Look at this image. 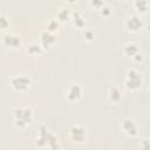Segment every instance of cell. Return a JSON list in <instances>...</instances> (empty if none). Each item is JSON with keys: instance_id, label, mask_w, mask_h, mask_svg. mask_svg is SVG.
I'll return each instance as SVG.
<instances>
[{"instance_id": "4fadbf2b", "label": "cell", "mask_w": 150, "mask_h": 150, "mask_svg": "<svg viewBox=\"0 0 150 150\" xmlns=\"http://www.w3.org/2000/svg\"><path fill=\"white\" fill-rule=\"evenodd\" d=\"M138 52H139V47H138V45L135 43V42H129V43H127V45L123 47V53H124V55H125L127 57H129V59H131V57H132L134 55H136Z\"/></svg>"}, {"instance_id": "52a82bcc", "label": "cell", "mask_w": 150, "mask_h": 150, "mask_svg": "<svg viewBox=\"0 0 150 150\" xmlns=\"http://www.w3.org/2000/svg\"><path fill=\"white\" fill-rule=\"evenodd\" d=\"M144 26V21L141 18L139 14H135V15H130L125 22H124V27L128 32L130 33H138Z\"/></svg>"}, {"instance_id": "30bf717a", "label": "cell", "mask_w": 150, "mask_h": 150, "mask_svg": "<svg viewBox=\"0 0 150 150\" xmlns=\"http://www.w3.org/2000/svg\"><path fill=\"white\" fill-rule=\"evenodd\" d=\"M39 42L40 45L42 46V48L46 50V49H50L55 42H56V38H55V34L49 32V30H43L41 34H40V38H39Z\"/></svg>"}, {"instance_id": "7a4b0ae2", "label": "cell", "mask_w": 150, "mask_h": 150, "mask_svg": "<svg viewBox=\"0 0 150 150\" xmlns=\"http://www.w3.org/2000/svg\"><path fill=\"white\" fill-rule=\"evenodd\" d=\"M35 145L39 148H57L59 146L56 136L43 124L39 125Z\"/></svg>"}, {"instance_id": "cb8c5ba5", "label": "cell", "mask_w": 150, "mask_h": 150, "mask_svg": "<svg viewBox=\"0 0 150 150\" xmlns=\"http://www.w3.org/2000/svg\"><path fill=\"white\" fill-rule=\"evenodd\" d=\"M146 91H148V94L150 95V83L148 84V87H146Z\"/></svg>"}, {"instance_id": "ffe728a7", "label": "cell", "mask_w": 150, "mask_h": 150, "mask_svg": "<svg viewBox=\"0 0 150 150\" xmlns=\"http://www.w3.org/2000/svg\"><path fill=\"white\" fill-rule=\"evenodd\" d=\"M103 5H105L103 0H89V6L96 11H98Z\"/></svg>"}, {"instance_id": "5b68a950", "label": "cell", "mask_w": 150, "mask_h": 150, "mask_svg": "<svg viewBox=\"0 0 150 150\" xmlns=\"http://www.w3.org/2000/svg\"><path fill=\"white\" fill-rule=\"evenodd\" d=\"M83 96V89L79 83H71L66 89V100L70 103L79 102Z\"/></svg>"}, {"instance_id": "603a6c76", "label": "cell", "mask_w": 150, "mask_h": 150, "mask_svg": "<svg viewBox=\"0 0 150 150\" xmlns=\"http://www.w3.org/2000/svg\"><path fill=\"white\" fill-rule=\"evenodd\" d=\"M141 148H142V149H150V139H144V141H142Z\"/></svg>"}, {"instance_id": "9c48e42d", "label": "cell", "mask_w": 150, "mask_h": 150, "mask_svg": "<svg viewBox=\"0 0 150 150\" xmlns=\"http://www.w3.org/2000/svg\"><path fill=\"white\" fill-rule=\"evenodd\" d=\"M121 129L129 137H137L138 134H139L138 125L131 118H124V120H122V122H121Z\"/></svg>"}, {"instance_id": "d4e9b609", "label": "cell", "mask_w": 150, "mask_h": 150, "mask_svg": "<svg viewBox=\"0 0 150 150\" xmlns=\"http://www.w3.org/2000/svg\"><path fill=\"white\" fill-rule=\"evenodd\" d=\"M67 2H69V4H74L75 2V0H66Z\"/></svg>"}, {"instance_id": "ba28073f", "label": "cell", "mask_w": 150, "mask_h": 150, "mask_svg": "<svg viewBox=\"0 0 150 150\" xmlns=\"http://www.w3.org/2000/svg\"><path fill=\"white\" fill-rule=\"evenodd\" d=\"M2 45L7 49L18 50L21 47V45H22V40H21V38L19 35L8 33V34H5L2 36Z\"/></svg>"}, {"instance_id": "9a60e30c", "label": "cell", "mask_w": 150, "mask_h": 150, "mask_svg": "<svg viewBox=\"0 0 150 150\" xmlns=\"http://www.w3.org/2000/svg\"><path fill=\"white\" fill-rule=\"evenodd\" d=\"M56 19H57L59 22H67V21L71 20L70 12L68 9H66V8H62L56 13Z\"/></svg>"}, {"instance_id": "8992f818", "label": "cell", "mask_w": 150, "mask_h": 150, "mask_svg": "<svg viewBox=\"0 0 150 150\" xmlns=\"http://www.w3.org/2000/svg\"><path fill=\"white\" fill-rule=\"evenodd\" d=\"M69 137L76 144H83L87 141V130L82 125H73L69 129Z\"/></svg>"}, {"instance_id": "484cf974", "label": "cell", "mask_w": 150, "mask_h": 150, "mask_svg": "<svg viewBox=\"0 0 150 150\" xmlns=\"http://www.w3.org/2000/svg\"><path fill=\"white\" fill-rule=\"evenodd\" d=\"M123 1H125V0H123Z\"/></svg>"}, {"instance_id": "7402d4cb", "label": "cell", "mask_w": 150, "mask_h": 150, "mask_svg": "<svg viewBox=\"0 0 150 150\" xmlns=\"http://www.w3.org/2000/svg\"><path fill=\"white\" fill-rule=\"evenodd\" d=\"M143 60H144V56H143V54H142L141 52H138L136 55H134V56L131 57V61H132L134 63H141Z\"/></svg>"}, {"instance_id": "e0dca14e", "label": "cell", "mask_w": 150, "mask_h": 150, "mask_svg": "<svg viewBox=\"0 0 150 150\" xmlns=\"http://www.w3.org/2000/svg\"><path fill=\"white\" fill-rule=\"evenodd\" d=\"M98 14H100L102 18L108 19V18H110L111 14H112V8H111L110 6H108V5H103V6L98 9Z\"/></svg>"}, {"instance_id": "277c9868", "label": "cell", "mask_w": 150, "mask_h": 150, "mask_svg": "<svg viewBox=\"0 0 150 150\" xmlns=\"http://www.w3.org/2000/svg\"><path fill=\"white\" fill-rule=\"evenodd\" d=\"M143 84V79L141 74L136 69H129L125 74V80H124V87L128 90L135 91L138 90Z\"/></svg>"}, {"instance_id": "d6986e66", "label": "cell", "mask_w": 150, "mask_h": 150, "mask_svg": "<svg viewBox=\"0 0 150 150\" xmlns=\"http://www.w3.org/2000/svg\"><path fill=\"white\" fill-rule=\"evenodd\" d=\"M59 21H57V19H52L48 23H47V30H49V32H52V33H55L56 32V29L59 28Z\"/></svg>"}, {"instance_id": "8fae6325", "label": "cell", "mask_w": 150, "mask_h": 150, "mask_svg": "<svg viewBox=\"0 0 150 150\" xmlns=\"http://www.w3.org/2000/svg\"><path fill=\"white\" fill-rule=\"evenodd\" d=\"M122 100V91L117 86H110L108 89V101L111 104H117Z\"/></svg>"}, {"instance_id": "2e32d148", "label": "cell", "mask_w": 150, "mask_h": 150, "mask_svg": "<svg viewBox=\"0 0 150 150\" xmlns=\"http://www.w3.org/2000/svg\"><path fill=\"white\" fill-rule=\"evenodd\" d=\"M43 50H45V49L42 48V46L40 45V42H39V43H38V42L30 43V45L28 46V48H27V52H28V54H30V55H40Z\"/></svg>"}, {"instance_id": "ac0fdd59", "label": "cell", "mask_w": 150, "mask_h": 150, "mask_svg": "<svg viewBox=\"0 0 150 150\" xmlns=\"http://www.w3.org/2000/svg\"><path fill=\"white\" fill-rule=\"evenodd\" d=\"M82 36H83V39L87 41V42H91V41H94V39H95V33L91 30V29H83V32H82Z\"/></svg>"}, {"instance_id": "5bb4252c", "label": "cell", "mask_w": 150, "mask_h": 150, "mask_svg": "<svg viewBox=\"0 0 150 150\" xmlns=\"http://www.w3.org/2000/svg\"><path fill=\"white\" fill-rule=\"evenodd\" d=\"M71 21H73V25L79 28V29H84V26H86V21H84V18L82 16V14L80 12H74L73 15H71Z\"/></svg>"}, {"instance_id": "3957f363", "label": "cell", "mask_w": 150, "mask_h": 150, "mask_svg": "<svg viewBox=\"0 0 150 150\" xmlns=\"http://www.w3.org/2000/svg\"><path fill=\"white\" fill-rule=\"evenodd\" d=\"M9 86L15 93H19V94L26 93L32 87V79L26 74L15 75L11 79Z\"/></svg>"}, {"instance_id": "44dd1931", "label": "cell", "mask_w": 150, "mask_h": 150, "mask_svg": "<svg viewBox=\"0 0 150 150\" xmlns=\"http://www.w3.org/2000/svg\"><path fill=\"white\" fill-rule=\"evenodd\" d=\"M9 26V20L6 18V15L4 13L0 14V27L1 29H6Z\"/></svg>"}, {"instance_id": "6da1fadb", "label": "cell", "mask_w": 150, "mask_h": 150, "mask_svg": "<svg viewBox=\"0 0 150 150\" xmlns=\"http://www.w3.org/2000/svg\"><path fill=\"white\" fill-rule=\"evenodd\" d=\"M34 112L29 107H16L12 111V122L18 129H26L32 124Z\"/></svg>"}, {"instance_id": "7c38bea8", "label": "cell", "mask_w": 150, "mask_h": 150, "mask_svg": "<svg viewBox=\"0 0 150 150\" xmlns=\"http://www.w3.org/2000/svg\"><path fill=\"white\" fill-rule=\"evenodd\" d=\"M132 6H134V9L136 11L137 14L143 15L149 9V1L148 0H134Z\"/></svg>"}]
</instances>
